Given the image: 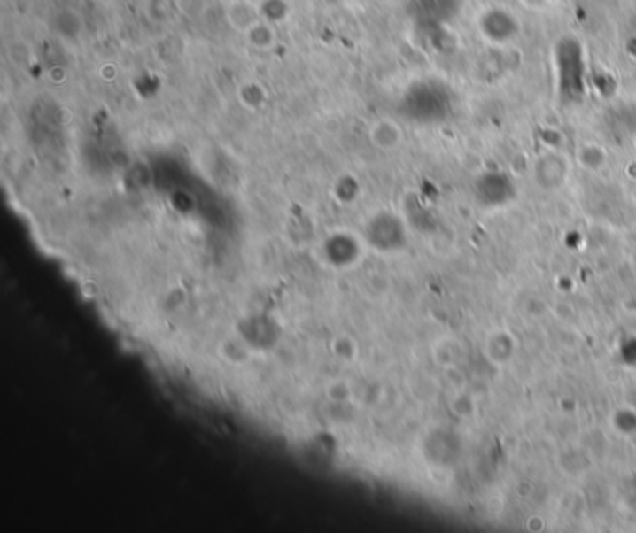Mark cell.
Listing matches in <instances>:
<instances>
[{
    "label": "cell",
    "instance_id": "obj_1",
    "mask_svg": "<svg viewBox=\"0 0 636 533\" xmlns=\"http://www.w3.org/2000/svg\"><path fill=\"white\" fill-rule=\"evenodd\" d=\"M558 82L563 94H578L585 88V57L577 40H562L556 47Z\"/></svg>",
    "mask_w": 636,
    "mask_h": 533
},
{
    "label": "cell",
    "instance_id": "obj_2",
    "mask_svg": "<svg viewBox=\"0 0 636 533\" xmlns=\"http://www.w3.org/2000/svg\"><path fill=\"white\" fill-rule=\"evenodd\" d=\"M474 192L484 207H502L516 198L517 189L508 174L487 172L476 180Z\"/></svg>",
    "mask_w": 636,
    "mask_h": 533
},
{
    "label": "cell",
    "instance_id": "obj_3",
    "mask_svg": "<svg viewBox=\"0 0 636 533\" xmlns=\"http://www.w3.org/2000/svg\"><path fill=\"white\" fill-rule=\"evenodd\" d=\"M570 165L558 151H547L534 163V182L539 189L555 192L568 182Z\"/></svg>",
    "mask_w": 636,
    "mask_h": 533
},
{
    "label": "cell",
    "instance_id": "obj_4",
    "mask_svg": "<svg viewBox=\"0 0 636 533\" xmlns=\"http://www.w3.org/2000/svg\"><path fill=\"white\" fill-rule=\"evenodd\" d=\"M482 352H484V357L489 360V364L499 366V367L508 366V364H511V360H514L517 354L516 336L506 328L493 330L485 336Z\"/></svg>",
    "mask_w": 636,
    "mask_h": 533
},
{
    "label": "cell",
    "instance_id": "obj_5",
    "mask_svg": "<svg viewBox=\"0 0 636 533\" xmlns=\"http://www.w3.org/2000/svg\"><path fill=\"white\" fill-rule=\"evenodd\" d=\"M482 30L494 43H504L517 32V21L506 10H489L482 17Z\"/></svg>",
    "mask_w": 636,
    "mask_h": 533
},
{
    "label": "cell",
    "instance_id": "obj_6",
    "mask_svg": "<svg viewBox=\"0 0 636 533\" xmlns=\"http://www.w3.org/2000/svg\"><path fill=\"white\" fill-rule=\"evenodd\" d=\"M369 136H372V142L377 148L394 150V148H398V144L401 142V129L396 126L394 121L383 120V121H377L376 126L372 127V133H369Z\"/></svg>",
    "mask_w": 636,
    "mask_h": 533
},
{
    "label": "cell",
    "instance_id": "obj_7",
    "mask_svg": "<svg viewBox=\"0 0 636 533\" xmlns=\"http://www.w3.org/2000/svg\"><path fill=\"white\" fill-rule=\"evenodd\" d=\"M612 429L624 438H636V408L631 405L617 406L610 416Z\"/></svg>",
    "mask_w": 636,
    "mask_h": 533
},
{
    "label": "cell",
    "instance_id": "obj_8",
    "mask_svg": "<svg viewBox=\"0 0 636 533\" xmlns=\"http://www.w3.org/2000/svg\"><path fill=\"white\" fill-rule=\"evenodd\" d=\"M433 359L440 367H452L459 360V345L452 337H440L433 347Z\"/></svg>",
    "mask_w": 636,
    "mask_h": 533
},
{
    "label": "cell",
    "instance_id": "obj_9",
    "mask_svg": "<svg viewBox=\"0 0 636 533\" xmlns=\"http://www.w3.org/2000/svg\"><path fill=\"white\" fill-rule=\"evenodd\" d=\"M450 411L459 418H469L476 413V403L474 398L469 394H455L450 401Z\"/></svg>",
    "mask_w": 636,
    "mask_h": 533
},
{
    "label": "cell",
    "instance_id": "obj_10",
    "mask_svg": "<svg viewBox=\"0 0 636 533\" xmlns=\"http://www.w3.org/2000/svg\"><path fill=\"white\" fill-rule=\"evenodd\" d=\"M607 155L605 151L597 148V146H586L585 150L580 151V163L582 166H586L588 170H599L601 166L605 165Z\"/></svg>",
    "mask_w": 636,
    "mask_h": 533
},
{
    "label": "cell",
    "instance_id": "obj_11",
    "mask_svg": "<svg viewBox=\"0 0 636 533\" xmlns=\"http://www.w3.org/2000/svg\"><path fill=\"white\" fill-rule=\"evenodd\" d=\"M327 396L334 401H344L349 398V388L347 384L344 382H332L329 388H327Z\"/></svg>",
    "mask_w": 636,
    "mask_h": 533
}]
</instances>
